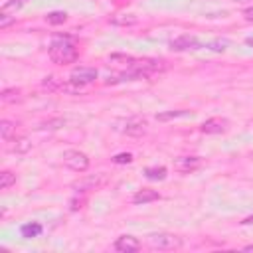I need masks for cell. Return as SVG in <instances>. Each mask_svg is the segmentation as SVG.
Listing matches in <instances>:
<instances>
[{
    "mask_svg": "<svg viewBox=\"0 0 253 253\" xmlns=\"http://www.w3.org/2000/svg\"><path fill=\"white\" fill-rule=\"evenodd\" d=\"M49 59L53 63H59V65H67V63H73L77 61L79 57V51H77V43L73 42L71 36H55L49 43Z\"/></svg>",
    "mask_w": 253,
    "mask_h": 253,
    "instance_id": "1",
    "label": "cell"
},
{
    "mask_svg": "<svg viewBox=\"0 0 253 253\" xmlns=\"http://www.w3.org/2000/svg\"><path fill=\"white\" fill-rule=\"evenodd\" d=\"M146 245H148L150 249L172 251V249H180V247H182V237H178V235H174V233L158 231V233L146 235Z\"/></svg>",
    "mask_w": 253,
    "mask_h": 253,
    "instance_id": "2",
    "label": "cell"
},
{
    "mask_svg": "<svg viewBox=\"0 0 253 253\" xmlns=\"http://www.w3.org/2000/svg\"><path fill=\"white\" fill-rule=\"evenodd\" d=\"M61 160L73 172H85L89 168V156L85 152H81V150H65Z\"/></svg>",
    "mask_w": 253,
    "mask_h": 253,
    "instance_id": "3",
    "label": "cell"
},
{
    "mask_svg": "<svg viewBox=\"0 0 253 253\" xmlns=\"http://www.w3.org/2000/svg\"><path fill=\"white\" fill-rule=\"evenodd\" d=\"M97 69L95 67H87V65H79V67H75V69H71V73H69V83H73V85H89V83H93L95 79H97Z\"/></svg>",
    "mask_w": 253,
    "mask_h": 253,
    "instance_id": "4",
    "label": "cell"
},
{
    "mask_svg": "<svg viewBox=\"0 0 253 253\" xmlns=\"http://www.w3.org/2000/svg\"><path fill=\"white\" fill-rule=\"evenodd\" d=\"M198 47H202V42L196 36H190V34L178 36L176 40L170 42L172 51H192V49H198Z\"/></svg>",
    "mask_w": 253,
    "mask_h": 253,
    "instance_id": "5",
    "label": "cell"
},
{
    "mask_svg": "<svg viewBox=\"0 0 253 253\" xmlns=\"http://www.w3.org/2000/svg\"><path fill=\"white\" fill-rule=\"evenodd\" d=\"M200 166H202L200 156H180L174 160V170H178L180 174H190V172L198 170Z\"/></svg>",
    "mask_w": 253,
    "mask_h": 253,
    "instance_id": "6",
    "label": "cell"
},
{
    "mask_svg": "<svg viewBox=\"0 0 253 253\" xmlns=\"http://www.w3.org/2000/svg\"><path fill=\"white\" fill-rule=\"evenodd\" d=\"M227 126H229L227 119L211 117V119H208V121L200 126V130H202L204 134H221V132H225V130H227Z\"/></svg>",
    "mask_w": 253,
    "mask_h": 253,
    "instance_id": "7",
    "label": "cell"
},
{
    "mask_svg": "<svg viewBox=\"0 0 253 253\" xmlns=\"http://www.w3.org/2000/svg\"><path fill=\"white\" fill-rule=\"evenodd\" d=\"M117 251L121 253H134L140 249V241L134 237V235H119L115 239V245H113Z\"/></svg>",
    "mask_w": 253,
    "mask_h": 253,
    "instance_id": "8",
    "label": "cell"
},
{
    "mask_svg": "<svg viewBox=\"0 0 253 253\" xmlns=\"http://www.w3.org/2000/svg\"><path fill=\"white\" fill-rule=\"evenodd\" d=\"M144 130H146V119H142V117H130V119L125 121L123 132L130 134V136H140Z\"/></svg>",
    "mask_w": 253,
    "mask_h": 253,
    "instance_id": "9",
    "label": "cell"
},
{
    "mask_svg": "<svg viewBox=\"0 0 253 253\" xmlns=\"http://www.w3.org/2000/svg\"><path fill=\"white\" fill-rule=\"evenodd\" d=\"M103 182H105V176H103V174H99V176H89V178H85V180H81V182H75V184H73V190H75V192L97 190Z\"/></svg>",
    "mask_w": 253,
    "mask_h": 253,
    "instance_id": "10",
    "label": "cell"
},
{
    "mask_svg": "<svg viewBox=\"0 0 253 253\" xmlns=\"http://www.w3.org/2000/svg\"><path fill=\"white\" fill-rule=\"evenodd\" d=\"M160 200V194L156 190H150V188H142L138 190L134 196H132V204L140 206V204H150V202H156Z\"/></svg>",
    "mask_w": 253,
    "mask_h": 253,
    "instance_id": "11",
    "label": "cell"
},
{
    "mask_svg": "<svg viewBox=\"0 0 253 253\" xmlns=\"http://www.w3.org/2000/svg\"><path fill=\"white\" fill-rule=\"evenodd\" d=\"M42 231H43V227H42V223H38V221H28V223H24V225L20 227V233H22V237H26V239L38 237Z\"/></svg>",
    "mask_w": 253,
    "mask_h": 253,
    "instance_id": "12",
    "label": "cell"
},
{
    "mask_svg": "<svg viewBox=\"0 0 253 253\" xmlns=\"http://www.w3.org/2000/svg\"><path fill=\"white\" fill-rule=\"evenodd\" d=\"M144 176L148 180H164L166 178V168L164 166H148V168H144Z\"/></svg>",
    "mask_w": 253,
    "mask_h": 253,
    "instance_id": "13",
    "label": "cell"
},
{
    "mask_svg": "<svg viewBox=\"0 0 253 253\" xmlns=\"http://www.w3.org/2000/svg\"><path fill=\"white\" fill-rule=\"evenodd\" d=\"M16 123H12V121H8V119H4L2 123H0V134H2V138L8 142L10 138H12V134L16 132Z\"/></svg>",
    "mask_w": 253,
    "mask_h": 253,
    "instance_id": "14",
    "label": "cell"
},
{
    "mask_svg": "<svg viewBox=\"0 0 253 253\" xmlns=\"http://www.w3.org/2000/svg\"><path fill=\"white\" fill-rule=\"evenodd\" d=\"M65 20H67V14L61 12V10H53V12H49V14L45 16V22L51 24V26H59V24H63Z\"/></svg>",
    "mask_w": 253,
    "mask_h": 253,
    "instance_id": "15",
    "label": "cell"
},
{
    "mask_svg": "<svg viewBox=\"0 0 253 253\" xmlns=\"http://www.w3.org/2000/svg\"><path fill=\"white\" fill-rule=\"evenodd\" d=\"M0 97L4 103H18V101H22V91L20 89H4Z\"/></svg>",
    "mask_w": 253,
    "mask_h": 253,
    "instance_id": "16",
    "label": "cell"
},
{
    "mask_svg": "<svg viewBox=\"0 0 253 253\" xmlns=\"http://www.w3.org/2000/svg\"><path fill=\"white\" fill-rule=\"evenodd\" d=\"M14 184H16V174L10 172V170H4V172L0 174V190H8V188L14 186Z\"/></svg>",
    "mask_w": 253,
    "mask_h": 253,
    "instance_id": "17",
    "label": "cell"
},
{
    "mask_svg": "<svg viewBox=\"0 0 253 253\" xmlns=\"http://www.w3.org/2000/svg\"><path fill=\"white\" fill-rule=\"evenodd\" d=\"M14 142H16V144H14V146H10V150H14V152H20V154H22V152H28V150L32 148V142H30L26 136L16 138Z\"/></svg>",
    "mask_w": 253,
    "mask_h": 253,
    "instance_id": "18",
    "label": "cell"
},
{
    "mask_svg": "<svg viewBox=\"0 0 253 253\" xmlns=\"http://www.w3.org/2000/svg\"><path fill=\"white\" fill-rule=\"evenodd\" d=\"M186 115H190V111H184V109H180V111H168V113H160V115H156V119H158V121H168V119L186 117Z\"/></svg>",
    "mask_w": 253,
    "mask_h": 253,
    "instance_id": "19",
    "label": "cell"
},
{
    "mask_svg": "<svg viewBox=\"0 0 253 253\" xmlns=\"http://www.w3.org/2000/svg\"><path fill=\"white\" fill-rule=\"evenodd\" d=\"M24 2H26V0H6L4 6H2V10H4V12H8V10H18V8L24 6Z\"/></svg>",
    "mask_w": 253,
    "mask_h": 253,
    "instance_id": "20",
    "label": "cell"
},
{
    "mask_svg": "<svg viewBox=\"0 0 253 253\" xmlns=\"http://www.w3.org/2000/svg\"><path fill=\"white\" fill-rule=\"evenodd\" d=\"M14 22H16V16H10L8 12L2 10V14H0V28H8V26L14 24Z\"/></svg>",
    "mask_w": 253,
    "mask_h": 253,
    "instance_id": "21",
    "label": "cell"
},
{
    "mask_svg": "<svg viewBox=\"0 0 253 253\" xmlns=\"http://www.w3.org/2000/svg\"><path fill=\"white\" fill-rule=\"evenodd\" d=\"M113 160H115L117 164H128V162H132V154H130V152H121V154H117Z\"/></svg>",
    "mask_w": 253,
    "mask_h": 253,
    "instance_id": "22",
    "label": "cell"
},
{
    "mask_svg": "<svg viewBox=\"0 0 253 253\" xmlns=\"http://www.w3.org/2000/svg\"><path fill=\"white\" fill-rule=\"evenodd\" d=\"M243 18H245L247 22H253V8H247V10H243Z\"/></svg>",
    "mask_w": 253,
    "mask_h": 253,
    "instance_id": "23",
    "label": "cell"
},
{
    "mask_svg": "<svg viewBox=\"0 0 253 253\" xmlns=\"http://www.w3.org/2000/svg\"><path fill=\"white\" fill-rule=\"evenodd\" d=\"M243 225H253V213L251 215H247V217H243V221H241Z\"/></svg>",
    "mask_w": 253,
    "mask_h": 253,
    "instance_id": "24",
    "label": "cell"
}]
</instances>
